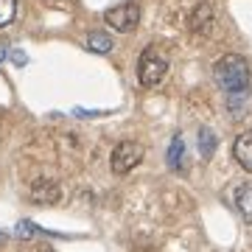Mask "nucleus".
Listing matches in <instances>:
<instances>
[{
  "label": "nucleus",
  "mask_w": 252,
  "mask_h": 252,
  "mask_svg": "<svg viewBox=\"0 0 252 252\" xmlns=\"http://www.w3.org/2000/svg\"><path fill=\"white\" fill-rule=\"evenodd\" d=\"M213 76H216V84L233 98H244L252 87V64L238 54H227L221 56L213 67Z\"/></svg>",
  "instance_id": "obj_1"
},
{
  "label": "nucleus",
  "mask_w": 252,
  "mask_h": 252,
  "mask_svg": "<svg viewBox=\"0 0 252 252\" xmlns=\"http://www.w3.org/2000/svg\"><path fill=\"white\" fill-rule=\"evenodd\" d=\"M168 73V56L162 54L160 48H146L140 59H137V79L143 87H157Z\"/></svg>",
  "instance_id": "obj_2"
},
{
  "label": "nucleus",
  "mask_w": 252,
  "mask_h": 252,
  "mask_svg": "<svg viewBox=\"0 0 252 252\" xmlns=\"http://www.w3.org/2000/svg\"><path fill=\"white\" fill-rule=\"evenodd\" d=\"M143 162V146L135 143V140H124L112 149V157H109V165H112V174L124 177L132 168H137Z\"/></svg>",
  "instance_id": "obj_3"
},
{
  "label": "nucleus",
  "mask_w": 252,
  "mask_h": 252,
  "mask_svg": "<svg viewBox=\"0 0 252 252\" xmlns=\"http://www.w3.org/2000/svg\"><path fill=\"white\" fill-rule=\"evenodd\" d=\"M104 20H107L109 28H115V31H121V34H129V31H135L137 23H140V6H137V3H132V0L118 3V6L107 9Z\"/></svg>",
  "instance_id": "obj_4"
},
{
  "label": "nucleus",
  "mask_w": 252,
  "mask_h": 252,
  "mask_svg": "<svg viewBox=\"0 0 252 252\" xmlns=\"http://www.w3.org/2000/svg\"><path fill=\"white\" fill-rule=\"evenodd\" d=\"M31 199L36 205H56V202H62V185L56 180L39 177V180L31 182Z\"/></svg>",
  "instance_id": "obj_5"
},
{
  "label": "nucleus",
  "mask_w": 252,
  "mask_h": 252,
  "mask_svg": "<svg viewBox=\"0 0 252 252\" xmlns=\"http://www.w3.org/2000/svg\"><path fill=\"white\" fill-rule=\"evenodd\" d=\"M233 157L244 171L252 174V132H241L233 143Z\"/></svg>",
  "instance_id": "obj_6"
},
{
  "label": "nucleus",
  "mask_w": 252,
  "mask_h": 252,
  "mask_svg": "<svg viewBox=\"0 0 252 252\" xmlns=\"http://www.w3.org/2000/svg\"><path fill=\"white\" fill-rule=\"evenodd\" d=\"M190 31H196V34H205L207 28L213 26V9L207 6V3H199L196 9H193V14H190Z\"/></svg>",
  "instance_id": "obj_7"
},
{
  "label": "nucleus",
  "mask_w": 252,
  "mask_h": 252,
  "mask_svg": "<svg viewBox=\"0 0 252 252\" xmlns=\"http://www.w3.org/2000/svg\"><path fill=\"white\" fill-rule=\"evenodd\" d=\"M235 210L241 213L247 224H252V185H238L235 188Z\"/></svg>",
  "instance_id": "obj_8"
},
{
  "label": "nucleus",
  "mask_w": 252,
  "mask_h": 252,
  "mask_svg": "<svg viewBox=\"0 0 252 252\" xmlns=\"http://www.w3.org/2000/svg\"><path fill=\"white\" fill-rule=\"evenodd\" d=\"M87 48L93 54H109L112 51V36L107 31H90L87 34Z\"/></svg>",
  "instance_id": "obj_9"
},
{
  "label": "nucleus",
  "mask_w": 252,
  "mask_h": 252,
  "mask_svg": "<svg viewBox=\"0 0 252 252\" xmlns=\"http://www.w3.org/2000/svg\"><path fill=\"white\" fill-rule=\"evenodd\" d=\"M182 154H185V140H182V135H174L171 146H168V154H165L168 168L180 171V168H182Z\"/></svg>",
  "instance_id": "obj_10"
},
{
  "label": "nucleus",
  "mask_w": 252,
  "mask_h": 252,
  "mask_svg": "<svg viewBox=\"0 0 252 252\" xmlns=\"http://www.w3.org/2000/svg\"><path fill=\"white\" fill-rule=\"evenodd\" d=\"M199 152H202L205 160H210L213 152H216V135H213V129H207V126L199 129Z\"/></svg>",
  "instance_id": "obj_11"
},
{
  "label": "nucleus",
  "mask_w": 252,
  "mask_h": 252,
  "mask_svg": "<svg viewBox=\"0 0 252 252\" xmlns=\"http://www.w3.org/2000/svg\"><path fill=\"white\" fill-rule=\"evenodd\" d=\"M17 17V0H0V28H6Z\"/></svg>",
  "instance_id": "obj_12"
},
{
  "label": "nucleus",
  "mask_w": 252,
  "mask_h": 252,
  "mask_svg": "<svg viewBox=\"0 0 252 252\" xmlns=\"http://www.w3.org/2000/svg\"><path fill=\"white\" fill-rule=\"evenodd\" d=\"M39 233H45L39 224H34V221H28V219H23L17 224V235L20 238H34V235H39Z\"/></svg>",
  "instance_id": "obj_13"
},
{
  "label": "nucleus",
  "mask_w": 252,
  "mask_h": 252,
  "mask_svg": "<svg viewBox=\"0 0 252 252\" xmlns=\"http://www.w3.org/2000/svg\"><path fill=\"white\" fill-rule=\"evenodd\" d=\"M11 59H14V64H20V67L28 62V56L23 54V51H11Z\"/></svg>",
  "instance_id": "obj_14"
},
{
  "label": "nucleus",
  "mask_w": 252,
  "mask_h": 252,
  "mask_svg": "<svg viewBox=\"0 0 252 252\" xmlns=\"http://www.w3.org/2000/svg\"><path fill=\"white\" fill-rule=\"evenodd\" d=\"M6 54H9V48H6V45H0V62L6 59Z\"/></svg>",
  "instance_id": "obj_15"
},
{
  "label": "nucleus",
  "mask_w": 252,
  "mask_h": 252,
  "mask_svg": "<svg viewBox=\"0 0 252 252\" xmlns=\"http://www.w3.org/2000/svg\"><path fill=\"white\" fill-rule=\"evenodd\" d=\"M0 241H6V235H3V233H0Z\"/></svg>",
  "instance_id": "obj_16"
},
{
  "label": "nucleus",
  "mask_w": 252,
  "mask_h": 252,
  "mask_svg": "<svg viewBox=\"0 0 252 252\" xmlns=\"http://www.w3.org/2000/svg\"><path fill=\"white\" fill-rule=\"evenodd\" d=\"M45 3H56V0H45Z\"/></svg>",
  "instance_id": "obj_17"
}]
</instances>
